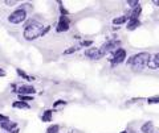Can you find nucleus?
<instances>
[{
    "label": "nucleus",
    "mask_w": 159,
    "mask_h": 133,
    "mask_svg": "<svg viewBox=\"0 0 159 133\" xmlns=\"http://www.w3.org/2000/svg\"><path fill=\"white\" fill-rule=\"evenodd\" d=\"M48 30H49V26H44L36 20H28L24 29V38L28 41H32V40L43 37L44 34H47Z\"/></svg>",
    "instance_id": "f257e3e1"
},
{
    "label": "nucleus",
    "mask_w": 159,
    "mask_h": 133,
    "mask_svg": "<svg viewBox=\"0 0 159 133\" xmlns=\"http://www.w3.org/2000/svg\"><path fill=\"white\" fill-rule=\"evenodd\" d=\"M150 58H151V55H150L149 53L142 51V53H138V54L132 55L130 59H127V65H129L134 71H141L146 66H149Z\"/></svg>",
    "instance_id": "f03ea898"
},
{
    "label": "nucleus",
    "mask_w": 159,
    "mask_h": 133,
    "mask_svg": "<svg viewBox=\"0 0 159 133\" xmlns=\"http://www.w3.org/2000/svg\"><path fill=\"white\" fill-rule=\"evenodd\" d=\"M119 46H121V41L119 40H110V41L105 42L102 46L98 48L100 49V58H102V57H105L106 54H109V53H114L117 50V49H119Z\"/></svg>",
    "instance_id": "7ed1b4c3"
},
{
    "label": "nucleus",
    "mask_w": 159,
    "mask_h": 133,
    "mask_svg": "<svg viewBox=\"0 0 159 133\" xmlns=\"http://www.w3.org/2000/svg\"><path fill=\"white\" fill-rule=\"evenodd\" d=\"M125 59H126V50L125 49H122V48L117 49V50L112 54V58H109L112 66H117L119 63H122Z\"/></svg>",
    "instance_id": "20e7f679"
},
{
    "label": "nucleus",
    "mask_w": 159,
    "mask_h": 133,
    "mask_svg": "<svg viewBox=\"0 0 159 133\" xmlns=\"http://www.w3.org/2000/svg\"><path fill=\"white\" fill-rule=\"evenodd\" d=\"M26 19V12L25 10H16L15 12H12L10 16H8V21L12 24H21L23 21Z\"/></svg>",
    "instance_id": "39448f33"
},
{
    "label": "nucleus",
    "mask_w": 159,
    "mask_h": 133,
    "mask_svg": "<svg viewBox=\"0 0 159 133\" xmlns=\"http://www.w3.org/2000/svg\"><path fill=\"white\" fill-rule=\"evenodd\" d=\"M69 25H70V19L68 16H61L60 20H59V24L56 26V32L59 33H63L69 30Z\"/></svg>",
    "instance_id": "423d86ee"
},
{
    "label": "nucleus",
    "mask_w": 159,
    "mask_h": 133,
    "mask_svg": "<svg viewBox=\"0 0 159 133\" xmlns=\"http://www.w3.org/2000/svg\"><path fill=\"white\" fill-rule=\"evenodd\" d=\"M16 91L19 92V95H29V96L36 92L35 87L31 85H21V86H19V88H17Z\"/></svg>",
    "instance_id": "0eeeda50"
},
{
    "label": "nucleus",
    "mask_w": 159,
    "mask_h": 133,
    "mask_svg": "<svg viewBox=\"0 0 159 133\" xmlns=\"http://www.w3.org/2000/svg\"><path fill=\"white\" fill-rule=\"evenodd\" d=\"M85 55L92 59H101L100 58V49L98 48H89L85 50Z\"/></svg>",
    "instance_id": "6e6552de"
},
{
    "label": "nucleus",
    "mask_w": 159,
    "mask_h": 133,
    "mask_svg": "<svg viewBox=\"0 0 159 133\" xmlns=\"http://www.w3.org/2000/svg\"><path fill=\"white\" fill-rule=\"evenodd\" d=\"M0 127H2V129H4V131H7V132H15V131H17L19 128H17V124L15 123V121H7V123H3V124H0Z\"/></svg>",
    "instance_id": "1a4fd4ad"
},
{
    "label": "nucleus",
    "mask_w": 159,
    "mask_h": 133,
    "mask_svg": "<svg viewBox=\"0 0 159 133\" xmlns=\"http://www.w3.org/2000/svg\"><path fill=\"white\" fill-rule=\"evenodd\" d=\"M158 67H159V53L154 54L151 58H150V62H149V69L157 70Z\"/></svg>",
    "instance_id": "9d476101"
},
{
    "label": "nucleus",
    "mask_w": 159,
    "mask_h": 133,
    "mask_svg": "<svg viewBox=\"0 0 159 133\" xmlns=\"http://www.w3.org/2000/svg\"><path fill=\"white\" fill-rule=\"evenodd\" d=\"M138 26H141V21L139 19H130L127 21V30H135Z\"/></svg>",
    "instance_id": "9b49d317"
},
{
    "label": "nucleus",
    "mask_w": 159,
    "mask_h": 133,
    "mask_svg": "<svg viewBox=\"0 0 159 133\" xmlns=\"http://www.w3.org/2000/svg\"><path fill=\"white\" fill-rule=\"evenodd\" d=\"M141 131H142V133H154V124H153V121L145 123L141 127Z\"/></svg>",
    "instance_id": "f8f14e48"
},
{
    "label": "nucleus",
    "mask_w": 159,
    "mask_h": 133,
    "mask_svg": "<svg viewBox=\"0 0 159 133\" xmlns=\"http://www.w3.org/2000/svg\"><path fill=\"white\" fill-rule=\"evenodd\" d=\"M141 12H142V7L138 6L137 8H134V10H131V12L127 15V19H138L139 15H141Z\"/></svg>",
    "instance_id": "ddd939ff"
},
{
    "label": "nucleus",
    "mask_w": 159,
    "mask_h": 133,
    "mask_svg": "<svg viewBox=\"0 0 159 133\" xmlns=\"http://www.w3.org/2000/svg\"><path fill=\"white\" fill-rule=\"evenodd\" d=\"M12 107L13 108H20V109H29V104L25 103V101H21V100H16L12 103Z\"/></svg>",
    "instance_id": "4468645a"
},
{
    "label": "nucleus",
    "mask_w": 159,
    "mask_h": 133,
    "mask_svg": "<svg viewBox=\"0 0 159 133\" xmlns=\"http://www.w3.org/2000/svg\"><path fill=\"white\" fill-rule=\"evenodd\" d=\"M16 73H17V75L19 77H21V78H24L25 81H28V82H31V81H35V77H31V75H28L25 71H23L21 69H16Z\"/></svg>",
    "instance_id": "2eb2a0df"
},
{
    "label": "nucleus",
    "mask_w": 159,
    "mask_h": 133,
    "mask_svg": "<svg viewBox=\"0 0 159 133\" xmlns=\"http://www.w3.org/2000/svg\"><path fill=\"white\" fill-rule=\"evenodd\" d=\"M41 120L44 123H48V121H52V109H45L41 116Z\"/></svg>",
    "instance_id": "dca6fc26"
},
{
    "label": "nucleus",
    "mask_w": 159,
    "mask_h": 133,
    "mask_svg": "<svg viewBox=\"0 0 159 133\" xmlns=\"http://www.w3.org/2000/svg\"><path fill=\"white\" fill-rule=\"evenodd\" d=\"M126 21H129L127 16H119V17H116V19H113V24H114V25H121V24H125Z\"/></svg>",
    "instance_id": "f3484780"
},
{
    "label": "nucleus",
    "mask_w": 159,
    "mask_h": 133,
    "mask_svg": "<svg viewBox=\"0 0 159 133\" xmlns=\"http://www.w3.org/2000/svg\"><path fill=\"white\" fill-rule=\"evenodd\" d=\"M60 131V127L57 125V124H55V125H51L49 128L47 129V133H59Z\"/></svg>",
    "instance_id": "a211bd4d"
},
{
    "label": "nucleus",
    "mask_w": 159,
    "mask_h": 133,
    "mask_svg": "<svg viewBox=\"0 0 159 133\" xmlns=\"http://www.w3.org/2000/svg\"><path fill=\"white\" fill-rule=\"evenodd\" d=\"M19 100L25 101V103H28V101L33 100V97H32V96H29V95H19Z\"/></svg>",
    "instance_id": "6ab92c4d"
},
{
    "label": "nucleus",
    "mask_w": 159,
    "mask_h": 133,
    "mask_svg": "<svg viewBox=\"0 0 159 133\" xmlns=\"http://www.w3.org/2000/svg\"><path fill=\"white\" fill-rule=\"evenodd\" d=\"M147 103L149 104H159V96H151V97H149L147 99Z\"/></svg>",
    "instance_id": "aec40b11"
},
{
    "label": "nucleus",
    "mask_w": 159,
    "mask_h": 133,
    "mask_svg": "<svg viewBox=\"0 0 159 133\" xmlns=\"http://www.w3.org/2000/svg\"><path fill=\"white\" fill-rule=\"evenodd\" d=\"M80 50V46H72L70 49H66V50L64 51V54H72V53Z\"/></svg>",
    "instance_id": "412c9836"
},
{
    "label": "nucleus",
    "mask_w": 159,
    "mask_h": 133,
    "mask_svg": "<svg viewBox=\"0 0 159 133\" xmlns=\"http://www.w3.org/2000/svg\"><path fill=\"white\" fill-rule=\"evenodd\" d=\"M127 4H129V6L132 8V10H134V8H137L139 6V2H137V0H129V2H127Z\"/></svg>",
    "instance_id": "4be33fe9"
},
{
    "label": "nucleus",
    "mask_w": 159,
    "mask_h": 133,
    "mask_svg": "<svg viewBox=\"0 0 159 133\" xmlns=\"http://www.w3.org/2000/svg\"><path fill=\"white\" fill-rule=\"evenodd\" d=\"M7 121H10V117L6 116V115H2V113H0V124L7 123Z\"/></svg>",
    "instance_id": "5701e85b"
},
{
    "label": "nucleus",
    "mask_w": 159,
    "mask_h": 133,
    "mask_svg": "<svg viewBox=\"0 0 159 133\" xmlns=\"http://www.w3.org/2000/svg\"><path fill=\"white\" fill-rule=\"evenodd\" d=\"M65 103H66V101H65V100H57V101H56V103H55V104H53V107H55V108H56V107H59V105H61V104H65Z\"/></svg>",
    "instance_id": "b1692460"
},
{
    "label": "nucleus",
    "mask_w": 159,
    "mask_h": 133,
    "mask_svg": "<svg viewBox=\"0 0 159 133\" xmlns=\"http://www.w3.org/2000/svg\"><path fill=\"white\" fill-rule=\"evenodd\" d=\"M93 44V41H82L81 42V46H90Z\"/></svg>",
    "instance_id": "393cba45"
},
{
    "label": "nucleus",
    "mask_w": 159,
    "mask_h": 133,
    "mask_svg": "<svg viewBox=\"0 0 159 133\" xmlns=\"http://www.w3.org/2000/svg\"><path fill=\"white\" fill-rule=\"evenodd\" d=\"M0 77H6V71L3 69H0Z\"/></svg>",
    "instance_id": "a878e982"
},
{
    "label": "nucleus",
    "mask_w": 159,
    "mask_h": 133,
    "mask_svg": "<svg viewBox=\"0 0 159 133\" xmlns=\"http://www.w3.org/2000/svg\"><path fill=\"white\" fill-rule=\"evenodd\" d=\"M16 2H6V4H8V6H10V4H15Z\"/></svg>",
    "instance_id": "bb28decb"
},
{
    "label": "nucleus",
    "mask_w": 159,
    "mask_h": 133,
    "mask_svg": "<svg viewBox=\"0 0 159 133\" xmlns=\"http://www.w3.org/2000/svg\"><path fill=\"white\" fill-rule=\"evenodd\" d=\"M154 4H155V6H159V2L157 0V2H154Z\"/></svg>",
    "instance_id": "cd10ccee"
},
{
    "label": "nucleus",
    "mask_w": 159,
    "mask_h": 133,
    "mask_svg": "<svg viewBox=\"0 0 159 133\" xmlns=\"http://www.w3.org/2000/svg\"><path fill=\"white\" fill-rule=\"evenodd\" d=\"M121 133H127V131H123V132H121Z\"/></svg>",
    "instance_id": "c85d7f7f"
}]
</instances>
